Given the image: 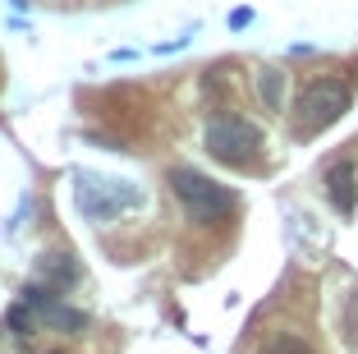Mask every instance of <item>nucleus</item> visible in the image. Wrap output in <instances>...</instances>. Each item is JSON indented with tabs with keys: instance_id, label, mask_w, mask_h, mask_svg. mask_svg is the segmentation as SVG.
Returning <instances> with one entry per match:
<instances>
[{
	"instance_id": "1a4fd4ad",
	"label": "nucleus",
	"mask_w": 358,
	"mask_h": 354,
	"mask_svg": "<svg viewBox=\"0 0 358 354\" xmlns=\"http://www.w3.org/2000/svg\"><path fill=\"white\" fill-rule=\"evenodd\" d=\"M257 93H262V102L271 106V111H280V69H262L257 74Z\"/></svg>"
},
{
	"instance_id": "20e7f679",
	"label": "nucleus",
	"mask_w": 358,
	"mask_h": 354,
	"mask_svg": "<svg viewBox=\"0 0 358 354\" xmlns=\"http://www.w3.org/2000/svg\"><path fill=\"white\" fill-rule=\"evenodd\" d=\"M345 111H349V88L340 83V79H317V83H308L303 97H299V120H294V129L303 138L308 134H322V129H331Z\"/></svg>"
},
{
	"instance_id": "6e6552de",
	"label": "nucleus",
	"mask_w": 358,
	"mask_h": 354,
	"mask_svg": "<svg viewBox=\"0 0 358 354\" xmlns=\"http://www.w3.org/2000/svg\"><path fill=\"white\" fill-rule=\"evenodd\" d=\"M262 354H317L308 341H299V336H289V332H280V336H271V341L262 345Z\"/></svg>"
},
{
	"instance_id": "423d86ee",
	"label": "nucleus",
	"mask_w": 358,
	"mask_h": 354,
	"mask_svg": "<svg viewBox=\"0 0 358 354\" xmlns=\"http://www.w3.org/2000/svg\"><path fill=\"white\" fill-rule=\"evenodd\" d=\"M78 276H83V267L69 249H51L37 258V285H46V290H74Z\"/></svg>"
},
{
	"instance_id": "f257e3e1",
	"label": "nucleus",
	"mask_w": 358,
	"mask_h": 354,
	"mask_svg": "<svg viewBox=\"0 0 358 354\" xmlns=\"http://www.w3.org/2000/svg\"><path fill=\"white\" fill-rule=\"evenodd\" d=\"M166 179H170V189H175L184 217L198 221V226H221V221L239 207V193H234V189L216 184L211 175H202V170H193V166H175Z\"/></svg>"
},
{
	"instance_id": "39448f33",
	"label": "nucleus",
	"mask_w": 358,
	"mask_h": 354,
	"mask_svg": "<svg viewBox=\"0 0 358 354\" xmlns=\"http://www.w3.org/2000/svg\"><path fill=\"white\" fill-rule=\"evenodd\" d=\"M23 304H28L32 313H37V322L51 327V332H64V336H74L87 327V313L83 308H69V304H60L51 290H42V285L32 281L28 290H23Z\"/></svg>"
},
{
	"instance_id": "0eeeda50",
	"label": "nucleus",
	"mask_w": 358,
	"mask_h": 354,
	"mask_svg": "<svg viewBox=\"0 0 358 354\" xmlns=\"http://www.w3.org/2000/svg\"><path fill=\"white\" fill-rule=\"evenodd\" d=\"M327 198H331V207H336L340 217H354V207H358V175H354L349 161H336V166L327 170Z\"/></svg>"
},
{
	"instance_id": "f03ea898",
	"label": "nucleus",
	"mask_w": 358,
	"mask_h": 354,
	"mask_svg": "<svg viewBox=\"0 0 358 354\" xmlns=\"http://www.w3.org/2000/svg\"><path fill=\"white\" fill-rule=\"evenodd\" d=\"M74 203L87 221H115L120 212H134L138 203H143V193H138V184H129V179L78 170L74 175Z\"/></svg>"
},
{
	"instance_id": "7ed1b4c3",
	"label": "nucleus",
	"mask_w": 358,
	"mask_h": 354,
	"mask_svg": "<svg viewBox=\"0 0 358 354\" xmlns=\"http://www.w3.org/2000/svg\"><path fill=\"white\" fill-rule=\"evenodd\" d=\"M207 152L225 166H253L262 156V129L243 115H216L207 125Z\"/></svg>"
},
{
	"instance_id": "9d476101",
	"label": "nucleus",
	"mask_w": 358,
	"mask_h": 354,
	"mask_svg": "<svg viewBox=\"0 0 358 354\" xmlns=\"http://www.w3.org/2000/svg\"><path fill=\"white\" fill-rule=\"evenodd\" d=\"M345 327H349V341H358V290L349 294V308H345Z\"/></svg>"
}]
</instances>
